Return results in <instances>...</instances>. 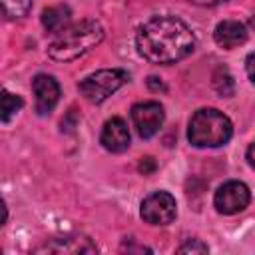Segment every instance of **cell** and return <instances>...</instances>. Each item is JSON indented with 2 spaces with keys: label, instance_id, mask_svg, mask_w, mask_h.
<instances>
[{
  "label": "cell",
  "instance_id": "6da1fadb",
  "mask_svg": "<svg viewBox=\"0 0 255 255\" xmlns=\"http://www.w3.org/2000/svg\"><path fill=\"white\" fill-rule=\"evenodd\" d=\"M137 52L153 64H175L189 56L195 38L189 26L175 16H155L135 34Z\"/></svg>",
  "mask_w": 255,
  "mask_h": 255
},
{
  "label": "cell",
  "instance_id": "ac0fdd59",
  "mask_svg": "<svg viewBox=\"0 0 255 255\" xmlns=\"http://www.w3.org/2000/svg\"><path fill=\"white\" fill-rule=\"evenodd\" d=\"M153 167H155V163H153V159H151V157H141V161H139V169H141L143 173L153 171Z\"/></svg>",
  "mask_w": 255,
  "mask_h": 255
},
{
  "label": "cell",
  "instance_id": "30bf717a",
  "mask_svg": "<svg viewBox=\"0 0 255 255\" xmlns=\"http://www.w3.org/2000/svg\"><path fill=\"white\" fill-rule=\"evenodd\" d=\"M213 40L217 42V46H221L225 50L237 48L247 40V28L239 20H223L215 26Z\"/></svg>",
  "mask_w": 255,
  "mask_h": 255
},
{
  "label": "cell",
  "instance_id": "7c38bea8",
  "mask_svg": "<svg viewBox=\"0 0 255 255\" xmlns=\"http://www.w3.org/2000/svg\"><path fill=\"white\" fill-rule=\"evenodd\" d=\"M70 20H72V12L68 6L64 4H58V6H50L42 12V24L48 32H56L60 34L62 30H66L70 26Z\"/></svg>",
  "mask_w": 255,
  "mask_h": 255
},
{
  "label": "cell",
  "instance_id": "5bb4252c",
  "mask_svg": "<svg viewBox=\"0 0 255 255\" xmlns=\"http://www.w3.org/2000/svg\"><path fill=\"white\" fill-rule=\"evenodd\" d=\"M24 106V102H22V98L20 96H16V94H10L8 90H2V106H0V118H2V122L4 124H8L10 120H12V116L20 110Z\"/></svg>",
  "mask_w": 255,
  "mask_h": 255
},
{
  "label": "cell",
  "instance_id": "9c48e42d",
  "mask_svg": "<svg viewBox=\"0 0 255 255\" xmlns=\"http://www.w3.org/2000/svg\"><path fill=\"white\" fill-rule=\"evenodd\" d=\"M100 143L112 151V153H122L129 147V129L122 118H112L104 124Z\"/></svg>",
  "mask_w": 255,
  "mask_h": 255
},
{
  "label": "cell",
  "instance_id": "ba28073f",
  "mask_svg": "<svg viewBox=\"0 0 255 255\" xmlns=\"http://www.w3.org/2000/svg\"><path fill=\"white\" fill-rule=\"evenodd\" d=\"M32 90L36 94V112L40 116H46L54 110V106L60 100V86L58 82L48 74H38L32 80Z\"/></svg>",
  "mask_w": 255,
  "mask_h": 255
},
{
  "label": "cell",
  "instance_id": "7a4b0ae2",
  "mask_svg": "<svg viewBox=\"0 0 255 255\" xmlns=\"http://www.w3.org/2000/svg\"><path fill=\"white\" fill-rule=\"evenodd\" d=\"M104 40V28L96 20H82L62 30L48 46V56L56 62H70L90 52Z\"/></svg>",
  "mask_w": 255,
  "mask_h": 255
},
{
  "label": "cell",
  "instance_id": "e0dca14e",
  "mask_svg": "<svg viewBox=\"0 0 255 255\" xmlns=\"http://www.w3.org/2000/svg\"><path fill=\"white\" fill-rule=\"evenodd\" d=\"M245 70H247L249 80L255 84V52H251V54L245 58Z\"/></svg>",
  "mask_w": 255,
  "mask_h": 255
},
{
  "label": "cell",
  "instance_id": "d6986e66",
  "mask_svg": "<svg viewBox=\"0 0 255 255\" xmlns=\"http://www.w3.org/2000/svg\"><path fill=\"white\" fill-rule=\"evenodd\" d=\"M247 163L255 169V141L249 145V149H247Z\"/></svg>",
  "mask_w": 255,
  "mask_h": 255
},
{
  "label": "cell",
  "instance_id": "3957f363",
  "mask_svg": "<svg viewBox=\"0 0 255 255\" xmlns=\"http://www.w3.org/2000/svg\"><path fill=\"white\" fill-rule=\"evenodd\" d=\"M231 135V120L215 108H201L189 120L187 139L195 147H219L225 145Z\"/></svg>",
  "mask_w": 255,
  "mask_h": 255
},
{
  "label": "cell",
  "instance_id": "8fae6325",
  "mask_svg": "<svg viewBox=\"0 0 255 255\" xmlns=\"http://www.w3.org/2000/svg\"><path fill=\"white\" fill-rule=\"evenodd\" d=\"M38 251H48V253H94L96 247L88 239H78V237H58L40 247Z\"/></svg>",
  "mask_w": 255,
  "mask_h": 255
},
{
  "label": "cell",
  "instance_id": "52a82bcc",
  "mask_svg": "<svg viewBox=\"0 0 255 255\" xmlns=\"http://www.w3.org/2000/svg\"><path fill=\"white\" fill-rule=\"evenodd\" d=\"M163 118H165L163 108L157 102H141L131 108V122L137 129L139 137H143V139H147L159 131Z\"/></svg>",
  "mask_w": 255,
  "mask_h": 255
},
{
  "label": "cell",
  "instance_id": "44dd1931",
  "mask_svg": "<svg viewBox=\"0 0 255 255\" xmlns=\"http://www.w3.org/2000/svg\"><path fill=\"white\" fill-rule=\"evenodd\" d=\"M147 84H149V88H151V90H163V84H161V82H157V78H149V80H147Z\"/></svg>",
  "mask_w": 255,
  "mask_h": 255
},
{
  "label": "cell",
  "instance_id": "2e32d148",
  "mask_svg": "<svg viewBox=\"0 0 255 255\" xmlns=\"http://www.w3.org/2000/svg\"><path fill=\"white\" fill-rule=\"evenodd\" d=\"M209 247L205 243H201L199 239H187L185 243H181L177 247V253H207Z\"/></svg>",
  "mask_w": 255,
  "mask_h": 255
},
{
  "label": "cell",
  "instance_id": "4fadbf2b",
  "mask_svg": "<svg viewBox=\"0 0 255 255\" xmlns=\"http://www.w3.org/2000/svg\"><path fill=\"white\" fill-rule=\"evenodd\" d=\"M213 88H215V92H217L221 98L233 96V92H235V82H233V76L229 74L227 68L219 66V68L213 72Z\"/></svg>",
  "mask_w": 255,
  "mask_h": 255
},
{
  "label": "cell",
  "instance_id": "ffe728a7",
  "mask_svg": "<svg viewBox=\"0 0 255 255\" xmlns=\"http://www.w3.org/2000/svg\"><path fill=\"white\" fill-rule=\"evenodd\" d=\"M193 4H199V6H215V4H221V2H227V0H189Z\"/></svg>",
  "mask_w": 255,
  "mask_h": 255
},
{
  "label": "cell",
  "instance_id": "8992f818",
  "mask_svg": "<svg viewBox=\"0 0 255 255\" xmlns=\"http://www.w3.org/2000/svg\"><path fill=\"white\" fill-rule=\"evenodd\" d=\"M251 201V193H249V187L241 181H227L223 183L217 191H215V197H213V203H215V209L223 215H233V213H239L243 211Z\"/></svg>",
  "mask_w": 255,
  "mask_h": 255
},
{
  "label": "cell",
  "instance_id": "277c9868",
  "mask_svg": "<svg viewBox=\"0 0 255 255\" xmlns=\"http://www.w3.org/2000/svg\"><path fill=\"white\" fill-rule=\"evenodd\" d=\"M126 82H128V72L120 68H106L84 78L78 88H80V94L90 104H102L112 94H116Z\"/></svg>",
  "mask_w": 255,
  "mask_h": 255
},
{
  "label": "cell",
  "instance_id": "9a60e30c",
  "mask_svg": "<svg viewBox=\"0 0 255 255\" xmlns=\"http://www.w3.org/2000/svg\"><path fill=\"white\" fill-rule=\"evenodd\" d=\"M2 8L10 18H24L32 8V0H2Z\"/></svg>",
  "mask_w": 255,
  "mask_h": 255
},
{
  "label": "cell",
  "instance_id": "5b68a950",
  "mask_svg": "<svg viewBox=\"0 0 255 255\" xmlns=\"http://www.w3.org/2000/svg\"><path fill=\"white\" fill-rule=\"evenodd\" d=\"M141 219L149 225H169L177 215V205L171 193L155 191L141 201Z\"/></svg>",
  "mask_w": 255,
  "mask_h": 255
}]
</instances>
